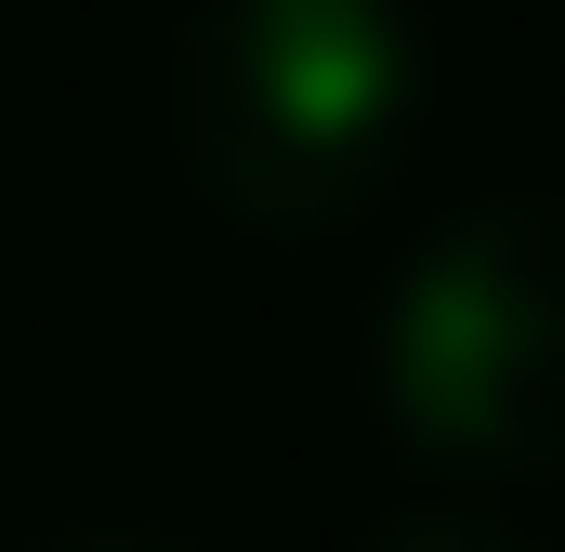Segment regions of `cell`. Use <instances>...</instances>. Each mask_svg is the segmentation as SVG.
<instances>
[{
  "label": "cell",
  "instance_id": "277c9868",
  "mask_svg": "<svg viewBox=\"0 0 565 552\" xmlns=\"http://www.w3.org/2000/svg\"><path fill=\"white\" fill-rule=\"evenodd\" d=\"M40 552H171V540H119V527H79V540H40Z\"/></svg>",
  "mask_w": 565,
  "mask_h": 552
},
{
  "label": "cell",
  "instance_id": "3957f363",
  "mask_svg": "<svg viewBox=\"0 0 565 552\" xmlns=\"http://www.w3.org/2000/svg\"><path fill=\"white\" fill-rule=\"evenodd\" d=\"M369 552H540V540H526V527H500V513H473V500H408Z\"/></svg>",
  "mask_w": 565,
  "mask_h": 552
},
{
  "label": "cell",
  "instance_id": "7a4b0ae2",
  "mask_svg": "<svg viewBox=\"0 0 565 552\" xmlns=\"http://www.w3.org/2000/svg\"><path fill=\"white\" fill-rule=\"evenodd\" d=\"M369 395L434 474H565V211L473 198L395 264Z\"/></svg>",
  "mask_w": 565,
  "mask_h": 552
},
{
  "label": "cell",
  "instance_id": "6da1fadb",
  "mask_svg": "<svg viewBox=\"0 0 565 552\" xmlns=\"http://www.w3.org/2000/svg\"><path fill=\"white\" fill-rule=\"evenodd\" d=\"M434 53L408 0H198L171 40V145L211 211L316 237L422 145Z\"/></svg>",
  "mask_w": 565,
  "mask_h": 552
}]
</instances>
